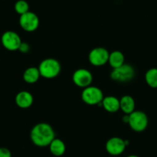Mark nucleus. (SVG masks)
<instances>
[{
  "mask_svg": "<svg viewBox=\"0 0 157 157\" xmlns=\"http://www.w3.org/2000/svg\"><path fill=\"white\" fill-rule=\"evenodd\" d=\"M30 136L35 145L41 147H47L55 139V132L49 124L40 123L32 129Z\"/></svg>",
  "mask_w": 157,
  "mask_h": 157,
  "instance_id": "nucleus-1",
  "label": "nucleus"
},
{
  "mask_svg": "<svg viewBox=\"0 0 157 157\" xmlns=\"http://www.w3.org/2000/svg\"><path fill=\"white\" fill-rule=\"evenodd\" d=\"M38 71L41 76L46 78H53L58 76L61 71V65L57 60L47 58L40 63Z\"/></svg>",
  "mask_w": 157,
  "mask_h": 157,
  "instance_id": "nucleus-2",
  "label": "nucleus"
},
{
  "mask_svg": "<svg viewBox=\"0 0 157 157\" xmlns=\"http://www.w3.org/2000/svg\"><path fill=\"white\" fill-rule=\"evenodd\" d=\"M128 123L129 126L135 132H142L146 129L148 126V117L144 112L140 110H134L129 115Z\"/></svg>",
  "mask_w": 157,
  "mask_h": 157,
  "instance_id": "nucleus-3",
  "label": "nucleus"
},
{
  "mask_svg": "<svg viewBox=\"0 0 157 157\" xmlns=\"http://www.w3.org/2000/svg\"><path fill=\"white\" fill-rule=\"evenodd\" d=\"M135 75V70L130 64H123L117 68L113 69L111 73L112 80L119 82H127L131 81Z\"/></svg>",
  "mask_w": 157,
  "mask_h": 157,
  "instance_id": "nucleus-4",
  "label": "nucleus"
},
{
  "mask_svg": "<svg viewBox=\"0 0 157 157\" xmlns=\"http://www.w3.org/2000/svg\"><path fill=\"white\" fill-rule=\"evenodd\" d=\"M82 99L89 105H95L101 104L103 100V91L96 87L89 86L83 90Z\"/></svg>",
  "mask_w": 157,
  "mask_h": 157,
  "instance_id": "nucleus-5",
  "label": "nucleus"
},
{
  "mask_svg": "<svg viewBox=\"0 0 157 157\" xmlns=\"http://www.w3.org/2000/svg\"><path fill=\"white\" fill-rule=\"evenodd\" d=\"M1 41L5 48L9 51L18 50L22 41L19 35L12 31H7L2 35Z\"/></svg>",
  "mask_w": 157,
  "mask_h": 157,
  "instance_id": "nucleus-6",
  "label": "nucleus"
},
{
  "mask_svg": "<svg viewBox=\"0 0 157 157\" xmlns=\"http://www.w3.org/2000/svg\"><path fill=\"white\" fill-rule=\"evenodd\" d=\"M39 24V19L35 13L32 12H28L20 15L19 25L22 29L26 32H34L38 28Z\"/></svg>",
  "mask_w": 157,
  "mask_h": 157,
  "instance_id": "nucleus-7",
  "label": "nucleus"
},
{
  "mask_svg": "<svg viewBox=\"0 0 157 157\" xmlns=\"http://www.w3.org/2000/svg\"><path fill=\"white\" fill-rule=\"evenodd\" d=\"M109 53L104 48H95L89 55V61L92 65L102 66L109 61Z\"/></svg>",
  "mask_w": 157,
  "mask_h": 157,
  "instance_id": "nucleus-8",
  "label": "nucleus"
},
{
  "mask_svg": "<svg viewBox=\"0 0 157 157\" xmlns=\"http://www.w3.org/2000/svg\"><path fill=\"white\" fill-rule=\"evenodd\" d=\"M129 142L127 140H124L119 137L110 138L106 142V151L112 156H119L124 152Z\"/></svg>",
  "mask_w": 157,
  "mask_h": 157,
  "instance_id": "nucleus-9",
  "label": "nucleus"
},
{
  "mask_svg": "<svg viewBox=\"0 0 157 157\" xmlns=\"http://www.w3.org/2000/svg\"><path fill=\"white\" fill-rule=\"evenodd\" d=\"M72 80L75 85L86 88L90 86L92 81V75L91 72L86 69H78L74 72Z\"/></svg>",
  "mask_w": 157,
  "mask_h": 157,
  "instance_id": "nucleus-10",
  "label": "nucleus"
},
{
  "mask_svg": "<svg viewBox=\"0 0 157 157\" xmlns=\"http://www.w3.org/2000/svg\"><path fill=\"white\" fill-rule=\"evenodd\" d=\"M33 102L32 95L28 91H20L15 97V103L21 108H28Z\"/></svg>",
  "mask_w": 157,
  "mask_h": 157,
  "instance_id": "nucleus-11",
  "label": "nucleus"
},
{
  "mask_svg": "<svg viewBox=\"0 0 157 157\" xmlns=\"http://www.w3.org/2000/svg\"><path fill=\"white\" fill-rule=\"evenodd\" d=\"M102 105L109 113H115L120 109L119 100L113 96H108L103 98Z\"/></svg>",
  "mask_w": 157,
  "mask_h": 157,
  "instance_id": "nucleus-12",
  "label": "nucleus"
},
{
  "mask_svg": "<svg viewBox=\"0 0 157 157\" xmlns=\"http://www.w3.org/2000/svg\"><path fill=\"white\" fill-rule=\"evenodd\" d=\"M120 109L126 114H130L135 110V101L129 95L123 96L119 101Z\"/></svg>",
  "mask_w": 157,
  "mask_h": 157,
  "instance_id": "nucleus-13",
  "label": "nucleus"
},
{
  "mask_svg": "<svg viewBox=\"0 0 157 157\" xmlns=\"http://www.w3.org/2000/svg\"><path fill=\"white\" fill-rule=\"evenodd\" d=\"M49 150L54 156H61L66 152V145L62 140L55 138L49 144Z\"/></svg>",
  "mask_w": 157,
  "mask_h": 157,
  "instance_id": "nucleus-14",
  "label": "nucleus"
},
{
  "mask_svg": "<svg viewBox=\"0 0 157 157\" xmlns=\"http://www.w3.org/2000/svg\"><path fill=\"white\" fill-rule=\"evenodd\" d=\"M125 58L123 54L119 51H114L112 53L109 54V61L108 62L113 69L120 67L124 64Z\"/></svg>",
  "mask_w": 157,
  "mask_h": 157,
  "instance_id": "nucleus-15",
  "label": "nucleus"
},
{
  "mask_svg": "<svg viewBox=\"0 0 157 157\" xmlns=\"http://www.w3.org/2000/svg\"><path fill=\"white\" fill-rule=\"evenodd\" d=\"M40 76L39 71L38 68L35 67H31L26 69L23 74V79L26 82L29 84H33L36 82L38 80Z\"/></svg>",
  "mask_w": 157,
  "mask_h": 157,
  "instance_id": "nucleus-16",
  "label": "nucleus"
},
{
  "mask_svg": "<svg viewBox=\"0 0 157 157\" xmlns=\"http://www.w3.org/2000/svg\"><path fill=\"white\" fill-rule=\"evenodd\" d=\"M145 79L148 85L152 88H157V68L152 67L146 71Z\"/></svg>",
  "mask_w": 157,
  "mask_h": 157,
  "instance_id": "nucleus-17",
  "label": "nucleus"
},
{
  "mask_svg": "<svg viewBox=\"0 0 157 157\" xmlns=\"http://www.w3.org/2000/svg\"><path fill=\"white\" fill-rule=\"evenodd\" d=\"M14 8H15V12L19 14L20 15L29 12V5L25 0H18V1H17L15 2Z\"/></svg>",
  "mask_w": 157,
  "mask_h": 157,
  "instance_id": "nucleus-18",
  "label": "nucleus"
},
{
  "mask_svg": "<svg viewBox=\"0 0 157 157\" xmlns=\"http://www.w3.org/2000/svg\"><path fill=\"white\" fill-rule=\"evenodd\" d=\"M0 157H12L10 150L6 147H0Z\"/></svg>",
  "mask_w": 157,
  "mask_h": 157,
  "instance_id": "nucleus-19",
  "label": "nucleus"
},
{
  "mask_svg": "<svg viewBox=\"0 0 157 157\" xmlns=\"http://www.w3.org/2000/svg\"><path fill=\"white\" fill-rule=\"evenodd\" d=\"M29 48L30 47H29V44H27L26 42H22L21 44H20L18 50L21 52H22V53H27L29 51Z\"/></svg>",
  "mask_w": 157,
  "mask_h": 157,
  "instance_id": "nucleus-20",
  "label": "nucleus"
},
{
  "mask_svg": "<svg viewBox=\"0 0 157 157\" xmlns=\"http://www.w3.org/2000/svg\"><path fill=\"white\" fill-rule=\"evenodd\" d=\"M127 157H139V156H136V155H130V156H128Z\"/></svg>",
  "mask_w": 157,
  "mask_h": 157,
  "instance_id": "nucleus-21",
  "label": "nucleus"
}]
</instances>
